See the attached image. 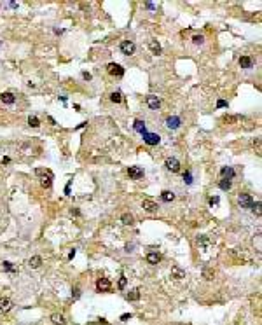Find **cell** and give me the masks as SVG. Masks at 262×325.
I'll return each instance as SVG.
<instances>
[{
	"label": "cell",
	"mask_w": 262,
	"mask_h": 325,
	"mask_svg": "<svg viewBox=\"0 0 262 325\" xmlns=\"http://www.w3.org/2000/svg\"><path fill=\"white\" fill-rule=\"evenodd\" d=\"M37 177H42V187H51V180H53V175H51V171H45V170H37L35 171Z\"/></svg>",
	"instance_id": "1"
},
{
	"label": "cell",
	"mask_w": 262,
	"mask_h": 325,
	"mask_svg": "<svg viewBox=\"0 0 262 325\" xmlns=\"http://www.w3.org/2000/svg\"><path fill=\"white\" fill-rule=\"evenodd\" d=\"M107 72L110 74V75H114V77H122V75H124V68L121 67V65H117V63H108V65H107Z\"/></svg>",
	"instance_id": "2"
},
{
	"label": "cell",
	"mask_w": 262,
	"mask_h": 325,
	"mask_svg": "<svg viewBox=\"0 0 262 325\" xmlns=\"http://www.w3.org/2000/svg\"><path fill=\"white\" fill-rule=\"evenodd\" d=\"M121 51H122V54H126V56H131V54H135V51H136V45H135L131 40H124V42H121Z\"/></svg>",
	"instance_id": "3"
},
{
	"label": "cell",
	"mask_w": 262,
	"mask_h": 325,
	"mask_svg": "<svg viewBox=\"0 0 262 325\" xmlns=\"http://www.w3.org/2000/svg\"><path fill=\"white\" fill-rule=\"evenodd\" d=\"M164 166H166V170L173 171V173L180 171V161H178L177 157H168V159L164 161Z\"/></svg>",
	"instance_id": "4"
},
{
	"label": "cell",
	"mask_w": 262,
	"mask_h": 325,
	"mask_svg": "<svg viewBox=\"0 0 262 325\" xmlns=\"http://www.w3.org/2000/svg\"><path fill=\"white\" fill-rule=\"evenodd\" d=\"M143 142L147 143V145H157V143L161 142V136L157 133H143Z\"/></svg>",
	"instance_id": "5"
},
{
	"label": "cell",
	"mask_w": 262,
	"mask_h": 325,
	"mask_svg": "<svg viewBox=\"0 0 262 325\" xmlns=\"http://www.w3.org/2000/svg\"><path fill=\"white\" fill-rule=\"evenodd\" d=\"M238 203H240V206L241 208H252V205H253V199H252V196L250 194H240V198H238Z\"/></svg>",
	"instance_id": "6"
},
{
	"label": "cell",
	"mask_w": 262,
	"mask_h": 325,
	"mask_svg": "<svg viewBox=\"0 0 262 325\" xmlns=\"http://www.w3.org/2000/svg\"><path fill=\"white\" fill-rule=\"evenodd\" d=\"M112 287L110 280H107V278H100V280L96 281V290L98 292H108Z\"/></svg>",
	"instance_id": "7"
},
{
	"label": "cell",
	"mask_w": 262,
	"mask_h": 325,
	"mask_svg": "<svg viewBox=\"0 0 262 325\" xmlns=\"http://www.w3.org/2000/svg\"><path fill=\"white\" fill-rule=\"evenodd\" d=\"M128 175L133 180H140V178L143 177V170L140 168V166H129L128 168Z\"/></svg>",
	"instance_id": "8"
},
{
	"label": "cell",
	"mask_w": 262,
	"mask_h": 325,
	"mask_svg": "<svg viewBox=\"0 0 262 325\" xmlns=\"http://www.w3.org/2000/svg\"><path fill=\"white\" fill-rule=\"evenodd\" d=\"M180 124H182V121H180V117H177V116H169L168 119H166V126H168L169 129H178Z\"/></svg>",
	"instance_id": "9"
},
{
	"label": "cell",
	"mask_w": 262,
	"mask_h": 325,
	"mask_svg": "<svg viewBox=\"0 0 262 325\" xmlns=\"http://www.w3.org/2000/svg\"><path fill=\"white\" fill-rule=\"evenodd\" d=\"M142 208L145 210V212H149V213H154V212H157V203H154V201H150V199H143V203H142Z\"/></svg>",
	"instance_id": "10"
},
{
	"label": "cell",
	"mask_w": 262,
	"mask_h": 325,
	"mask_svg": "<svg viewBox=\"0 0 262 325\" xmlns=\"http://www.w3.org/2000/svg\"><path fill=\"white\" fill-rule=\"evenodd\" d=\"M147 105H149V108H152V110H157V108L161 107V100L157 98V96H154V94H150V96H147Z\"/></svg>",
	"instance_id": "11"
},
{
	"label": "cell",
	"mask_w": 262,
	"mask_h": 325,
	"mask_svg": "<svg viewBox=\"0 0 262 325\" xmlns=\"http://www.w3.org/2000/svg\"><path fill=\"white\" fill-rule=\"evenodd\" d=\"M220 175H222L224 180H232V178L236 177V171L231 168V166H226V168L220 170Z\"/></svg>",
	"instance_id": "12"
},
{
	"label": "cell",
	"mask_w": 262,
	"mask_h": 325,
	"mask_svg": "<svg viewBox=\"0 0 262 325\" xmlns=\"http://www.w3.org/2000/svg\"><path fill=\"white\" fill-rule=\"evenodd\" d=\"M171 278H175V280H182V278H185V271L180 269L178 266H173V267H171Z\"/></svg>",
	"instance_id": "13"
},
{
	"label": "cell",
	"mask_w": 262,
	"mask_h": 325,
	"mask_svg": "<svg viewBox=\"0 0 262 325\" xmlns=\"http://www.w3.org/2000/svg\"><path fill=\"white\" fill-rule=\"evenodd\" d=\"M12 309V303H11L9 299H0V311L2 313H7Z\"/></svg>",
	"instance_id": "14"
},
{
	"label": "cell",
	"mask_w": 262,
	"mask_h": 325,
	"mask_svg": "<svg viewBox=\"0 0 262 325\" xmlns=\"http://www.w3.org/2000/svg\"><path fill=\"white\" fill-rule=\"evenodd\" d=\"M240 67L241 68H252L253 67V60L250 56H241L240 58Z\"/></svg>",
	"instance_id": "15"
},
{
	"label": "cell",
	"mask_w": 262,
	"mask_h": 325,
	"mask_svg": "<svg viewBox=\"0 0 262 325\" xmlns=\"http://www.w3.org/2000/svg\"><path fill=\"white\" fill-rule=\"evenodd\" d=\"M0 100H2L5 105H12V103L16 102V98H14L12 93H2V94H0Z\"/></svg>",
	"instance_id": "16"
},
{
	"label": "cell",
	"mask_w": 262,
	"mask_h": 325,
	"mask_svg": "<svg viewBox=\"0 0 262 325\" xmlns=\"http://www.w3.org/2000/svg\"><path fill=\"white\" fill-rule=\"evenodd\" d=\"M161 260V255L157 254V252H150V254H147V262L149 264H157Z\"/></svg>",
	"instance_id": "17"
},
{
	"label": "cell",
	"mask_w": 262,
	"mask_h": 325,
	"mask_svg": "<svg viewBox=\"0 0 262 325\" xmlns=\"http://www.w3.org/2000/svg\"><path fill=\"white\" fill-rule=\"evenodd\" d=\"M51 322H53L54 325H63L65 323V316H63L61 313H54V315H51Z\"/></svg>",
	"instance_id": "18"
},
{
	"label": "cell",
	"mask_w": 262,
	"mask_h": 325,
	"mask_svg": "<svg viewBox=\"0 0 262 325\" xmlns=\"http://www.w3.org/2000/svg\"><path fill=\"white\" fill-rule=\"evenodd\" d=\"M40 264H42V257H39V255H33V257L28 260V266L33 267V269H37V267H40Z\"/></svg>",
	"instance_id": "19"
},
{
	"label": "cell",
	"mask_w": 262,
	"mask_h": 325,
	"mask_svg": "<svg viewBox=\"0 0 262 325\" xmlns=\"http://www.w3.org/2000/svg\"><path fill=\"white\" fill-rule=\"evenodd\" d=\"M133 128H135V131H138V133H147V129H145V122L143 121H140V119H136L135 121V124H133Z\"/></svg>",
	"instance_id": "20"
},
{
	"label": "cell",
	"mask_w": 262,
	"mask_h": 325,
	"mask_svg": "<svg viewBox=\"0 0 262 325\" xmlns=\"http://www.w3.org/2000/svg\"><path fill=\"white\" fill-rule=\"evenodd\" d=\"M121 222L124 224V226H131V224L135 222V218H133L131 213H122L121 215Z\"/></svg>",
	"instance_id": "21"
},
{
	"label": "cell",
	"mask_w": 262,
	"mask_h": 325,
	"mask_svg": "<svg viewBox=\"0 0 262 325\" xmlns=\"http://www.w3.org/2000/svg\"><path fill=\"white\" fill-rule=\"evenodd\" d=\"M161 199L166 201V203H169V201L175 199V194L171 191H163V192H161Z\"/></svg>",
	"instance_id": "22"
},
{
	"label": "cell",
	"mask_w": 262,
	"mask_h": 325,
	"mask_svg": "<svg viewBox=\"0 0 262 325\" xmlns=\"http://www.w3.org/2000/svg\"><path fill=\"white\" fill-rule=\"evenodd\" d=\"M218 187L222 189V191H229V189L232 187V182H231V180H224V178H222V180L218 182Z\"/></svg>",
	"instance_id": "23"
},
{
	"label": "cell",
	"mask_w": 262,
	"mask_h": 325,
	"mask_svg": "<svg viewBox=\"0 0 262 325\" xmlns=\"http://www.w3.org/2000/svg\"><path fill=\"white\" fill-rule=\"evenodd\" d=\"M126 297H128V301H138V299H140V290H138V289L131 290Z\"/></svg>",
	"instance_id": "24"
},
{
	"label": "cell",
	"mask_w": 262,
	"mask_h": 325,
	"mask_svg": "<svg viewBox=\"0 0 262 325\" xmlns=\"http://www.w3.org/2000/svg\"><path fill=\"white\" fill-rule=\"evenodd\" d=\"M149 47H150V51H152L154 54H159V53H161V45L157 44L155 40H150V42H149Z\"/></svg>",
	"instance_id": "25"
},
{
	"label": "cell",
	"mask_w": 262,
	"mask_h": 325,
	"mask_svg": "<svg viewBox=\"0 0 262 325\" xmlns=\"http://www.w3.org/2000/svg\"><path fill=\"white\" fill-rule=\"evenodd\" d=\"M28 124H30L31 128H39V126H40V121L37 119L35 116H30V117H28Z\"/></svg>",
	"instance_id": "26"
},
{
	"label": "cell",
	"mask_w": 262,
	"mask_h": 325,
	"mask_svg": "<svg viewBox=\"0 0 262 325\" xmlns=\"http://www.w3.org/2000/svg\"><path fill=\"white\" fill-rule=\"evenodd\" d=\"M110 100H112L114 103H121V102H122V94H121L119 91H116V93H112V94H110Z\"/></svg>",
	"instance_id": "27"
},
{
	"label": "cell",
	"mask_w": 262,
	"mask_h": 325,
	"mask_svg": "<svg viewBox=\"0 0 262 325\" xmlns=\"http://www.w3.org/2000/svg\"><path fill=\"white\" fill-rule=\"evenodd\" d=\"M252 210H253V213L257 215V217H260V201L253 203V205H252Z\"/></svg>",
	"instance_id": "28"
},
{
	"label": "cell",
	"mask_w": 262,
	"mask_h": 325,
	"mask_svg": "<svg viewBox=\"0 0 262 325\" xmlns=\"http://www.w3.org/2000/svg\"><path fill=\"white\" fill-rule=\"evenodd\" d=\"M192 42H194L196 45H201L204 42V37L203 35H194V37H192Z\"/></svg>",
	"instance_id": "29"
},
{
	"label": "cell",
	"mask_w": 262,
	"mask_h": 325,
	"mask_svg": "<svg viewBox=\"0 0 262 325\" xmlns=\"http://www.w3.org/2000/svg\"><path fill=\"white\" fill-rule=\"evenodd\" d=\"M183 182H185L187 185H191V184H192V173H191V171L183 173Z\"/></svg>",
	"instance_id": "30"
},
{
	"label": "cell",
	"mask_w": 262,
	"mask_h": 325,
	"mask_svg": "<svg viewBox=\"0 0 262 325\" xmlns=\"http://www.w3.org/2000/svg\"><path fill=\"white\" fill-rule=\"evenodd\" d=\"M126 283H128L126 276H121V280H119V289H121V290H122V289H126Z\"/></svg>",
	"instance_id": "31"
},
{
	"label": "cell",
	"mask_w": 262,
	"mask_h": 325,
	"mask_svg": "<svg viewBox=\"0 0 262 325\" xmlns=\"http://www.w3.org/2000/svg\"><path fill=\"white\" fill-rule=\"evenodd\" d=\"M4 269H5V271H14V267H12V262H9V260H5V262H4Z\"/></svg>",
	"instance_id": "32"
},
{
	"label": "cell",
	"mask_w": 262,
	"mask_h": 325,
	"mask_svg": "<svg viewBox=\"0 0 262 325\" xmlns=\"http://www.w3.org/2000/svg\"><path fill=\"white\" fill-rule=\"evenodd\" d=\"M72 297H74V299H79V297H80V289H79V287H75V289H74V294H72Z\"/></svg>",
	"instance_id": "33"
},
{
	"label": "cell",
	"mask_w": 262,
	"mask_h": 325,
	"mask_svg": "<svg viewBox=\"0 0 262 325\" xmlns=\"http://www.w3.org/2000/svg\"><path fill=\"white\" fill-rule=\"evenodd\" d=\"M217 107H218V108L227 107V102H226V100H218V102H217Z\"/></svg>",
	"instance_id": "34"
},
{
	"label": "cell",
	"mask_w": 262,
	"mask_h": 325,
	"mask_svg": "<svg viewBox=\"0 0 262 325\" xmlns=\"http://www.w3.org/2000/svg\"><path fill=\"white\" fill-rule=\"evenodd\" d=\"M145 7H147V9H150V11H154V9H155V5L152 4V2H147V4H145Z\"/></svg>",
	"instance_id": "35"
},
{
	"label": "cell",
	"mask_w": 262,
	"mask_h": 325,
	"mask_svg": "<svg viewBox=\"0 0 262 325\" xmlns=\"http://www.w3.org/2000/svg\"><path fill=\"white\" fill-rule=\"evenodd\" d=\"M218 203V198H212V199H210V205L213 206V205H217Z\"/></svg>",
	"instance_id": "36"
},
{
	"label": "cell",
	"mask_w": 262,
	"mask_h": 325,
	"mask_svg": "<svg viewBox=\"0 0 262 325\" xmlns=\"http://www.w3.org/2000/svg\"><path fill=\"white\" fill-rule=\"evenodd\" d=\"M82 77H84L86 80H91V74H88V72H84V74H82Z\"/></svg>",
	"instance_id": "37"
},
{
	"label": "cell",
	"mask_w": 262,
	"mask_h": 325,
	"mask_svg": "<svg viewBox=\"0 0 262 325\" xmlns=\"http://www.w3.org/2000/svg\"><path fill=\"white\" fill-rule=\"evenodd\" d=\"M128 318H131V315H128V313H126V315H122V316H121V320H124V322L128 320Z\"/></svg>",
	"instance_id": "38"
},
{
	"label": "cell",
	"mask_w": 262,
	"mask_h": 325,
	"mask_svg": "<svg viewBox=\"0 0 262 325\" xmlns=\"http://www.w3.org/2000/svg\"><path fill=\"white\" fill-rule=\"evenodd\" d=\"M7 5H9V7H12V9H16V7H18V4H16V2H9Z\"/></svg>",
	"instance_id": "39"
},
{
	"label": "cell",
	"mask_w": 262,
	"mask_h": 325,
	"mask_svg": "<svg viewBox=\"0 0 262 325\" xmlns=\"http://www.w3.org/2000/svg\"><path fill=\"white\" fill-rule=\"evenodd\" d=\"M74 255H75V250H72L70 254H68V259H74Z\"/></svg>",
	"instance_id": "40"
}]
</instances>
